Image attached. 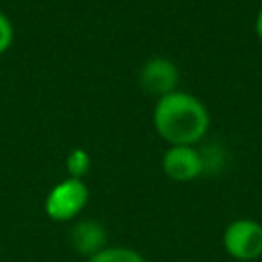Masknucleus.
Returning <instances> with one entry per match:
<instances>
[{
  "label": "nucleus",
  "instance_id": "nucleus-4",
  "mask_svg": "<svg viewBox=\"0 0 262 262\" xmlns=\"http://www.w3.org/2000/svg\"><path fill=\"white\" fill-rule=\"evenodd\" d=\"M162 170L174 182H190L205 172V158L194 145H170L164 151Z\"/></svg>",
  "mask_w": 262,
  "mask_h": 262
},
{
  "label": "nucleus",
  "instance_id": "nucleus-6",
  "mask_svg": "<svg viewBox=\"0 0 262 262\" xmlns=\"http://www.w3.org/2000/svg\"><path fill=\"white\" fill-rule=\"evenodd\" d=\"M70 242H72V248L76 250V254L86 256V260H88L90 256H94L96 252H100L106 246V231L98 221L84 219L72 227Z\"/></svg>",
  "mask_w": 262,
  "mask_h": 262
},
{
  "label": "nucleus",
  "instance_id": "nucleus-10",
  "mask_svg": "<svg viewBox=\"0 0 262 262\" xmlns=\"http://www.w3.org/2000/svg\"><path fill=\"white\" fill-rule=\"evenodd\" d=\"M254 33H256V37H258L260 43H262V6H260V10H258V14H256V18H254Z\"/></svg>",
  "mask_w": 262,
  "mask_h": 262
},
{
  "label": "nucleus",
  "instance_id": "nucleus-8",
  "mask_svg": "<svg viewBox=\"0 0 262 262\" xmlns=\"http://www.w3.org/2000/svg\"><path fill=\"white\" fill-rule=\"evenodd\" d=\"M90 166H92V160H90L88 151L82 149V147L72 149L68 154V158H66V170H68V176L70 178L84 180V176L90 172Z\"/></svg>",
  "mask_w": 262,
  "mask_h": 262
},
{
  "label": "nucleus",
  "instance_id": "nucleus-5",
  "mask_svg": "<svg viewBox=\"0 0 262 262\" xmlns=\"http://www.w3.org/2000/svg\"><path fill=\"white\" fill-rule=\"evenodd\" d=\"M178 80L180 72L176 63L168 57H149L139 70V86L143 88V92L156 98H162L178 90Z\"/></svg>",
  "mask_w": 262,
  "mask_h": 262
},
{
  "label": "nucleus",
  "instance_id": "nucleus-3",
  "mask_svg": "<svg viewBox=\"0 0 262 262\" xmlns=\"http://www.w3.org/2000/svg\"><path fill=\"white\" fill-rule=\"evenodd\" d=\"M223 250L237 262H254L262 258V223L250 217L233 219L221 235Z\"/></svg>",
  "mask_w": 262,
  "mask_h": 262
},
{
  "label": "nucleus",
  "instance_id": "nucleus-1",
  "mask_svg": "<svg viewBox=\"0 0 262 262\" xmlns=\"http://www.w3.org/2000/svg\"><path fill=\"white\" fill-rule=\"evenodd\" d=\"M209 125L207 106L190 92L174 90L154 104V129L168 145H196Z\"/></svg>",
  "mask_w": 262,
  "mask_h": 262
},
{
  "label": "nucleus",
  "instance_id": "nucleus-9",
  "mask_svg": "<svg viewBox=\"0 0 262 262\" xmlns=\"http://www.w3.org/2000/svg\"><path fill=\"white\" fill-rule=\"evenodd\" d=\"M12 41H14V27L10 18L0 10V55L10 49Z\"/></svg>",
  "mask_w": 262,
  "mask_h": 262
},
{
  "label": "nucleus",
  "instance_id": "nucleus-2",
  "mask_svg": "<svg viewBox=\"0 0 262 262\" xmlns=\"http://www.w3.org/2000/svg\"><path fill=\"white\" fill-rule=\"evenodd\" d=\"M90 190L84 180L80 178H63L59 180L45 196L43 209L49 219L63 223V221H74L84 207L88 205Z\"/></svg>",
  "mask_w": 262,
  "mask_h": 262
},
{
  "label": "nucleus",
  "instance_id": "nucleus-7",
  "mask_svg": "<svg viewBox=\"0 0 262 262\" xmlns=\"http://www.w3.org/2000/svg\"><path fill=\"white\" fill-rule=\"evenodd\" d=\"M86 262H145V258L129 246H104Z\"/></svg>",
  "mask_w": 262,
  "mask_h": 262
}]
</instances>
